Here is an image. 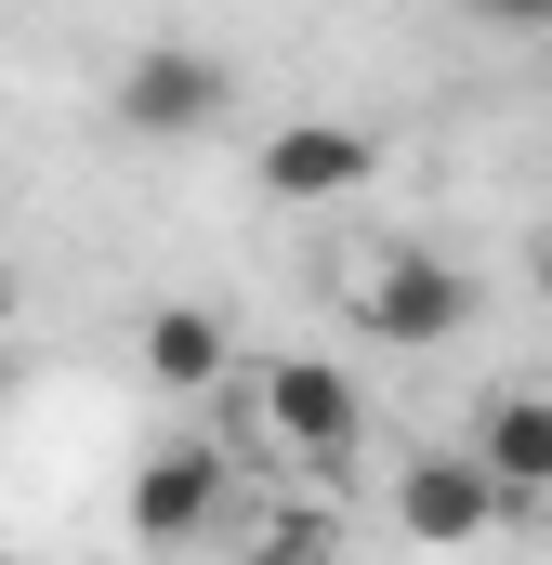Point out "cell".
<instances>
[{"instance_id":"obj_5","label":"cell","mask_w":552,"mask_h":565,"mask_svg":"<svg viewBox=\"0 0 552 565\" xmlns=\"http://www.w3.org/2000/svg\"><path fill=\"white\" fill-rule=\"evenodd\" d=\"M251 408H264V434H276V447H302V460H342L355 422H369L355 369H329V355H276V369H251Z\"/></svg>"},{"instance_id":"obj_10","label":"cell","mask_w":552,"mask_h":565,"mask_svg":"<svg viewBox=\"0 0 552 565\" xmlns=\"http://www.w3.org/2000/svg\"><path fill=\"white\" fill-rule=\"evenodd\" d=\"M527 277H540V302H552V224H540V237H527Z\"/></svg>"},{"instance_id":"obj_9","label":"cell","mask_w":552,"mask_h":565,"mask_svg":"<svg viewBox=\"0 0 552 565\" xmlns=\"http://www.w3.org/2000/svg\"><path fill=\"white\" fill-rule=\"evenodd\" d=\"M251 565H329V513H276V540H251Z\"/></svg>"},{"instance_id":"obj_8","label":"cell","mask_w":552,"mask_h":565,"mask_svg":"<svg viewBox=\"0 0 552 565\" xmlns=\"http://www.w3.org/2000/svg\"><path fill=\"white\" fill-rule=\"evenodd\" d=\"M145 382H158V395H224V382H237L224 316H211V302H158V316H145Z\"/></svg>"},{"instance_id":"obj_2","label":"cell","mask_w":552,"mask_h":565,"mask_svg":"<svg viewBox=\"0 0 552 565\" xmlns=\"http://www.w3.org/2000/svg\"><path fill=\"white\" fill-rule=\"evenodd\" d=\"M369 184H382V132H355V119H276L264 132V198L276 211H342Z\"/></svg>"},{"instance_id":"obj_4","label":"cell","mask_w":552,"mask_h":565,"mask_svg":"<svg viewBox=\"0 0 552 565\" xmlns=\"http://www.w3.org/2000/svg\"><path fill=\"white\" fill-rule=\"evenodd\" d=\"M395 526H408L421 553H460V540L513 526V500H500V473H487L474 447H421L408 473H395Z\"/></svg>"},{"instance_id":"obj_6","label":"cell","mask_w":552,"mask_h":565,"mask_svg":"<svg viewBox=\"0 0 552 565\" xmlns=\"http://www.w3.org/2000/svg\"><path fill=\"white\" fill-rule=\"evenodd\" d=\"M211 526H224V447H211V434L145 447V473H132V540L184 553V540H211Z\"/></svg>"},{"instance_id":"obj_7","label":"cell","mask_w":552,"mask_h":565,"mask_svg":"<svg viewBox=\"0 0 552 565\" xmlns=\"http://www.w3.org/2000/svg\"><path fill=\"white\" fill-rule=\"evenodd\" d=\"M474 460L500 473V500H513V513L552 500V395H540V382H513V395H487V408H474Z\"/></svg>"},{"instance_id":"obj_1","label":"cell","mask_w":552,"mask_h":565,"mask_svg":"<svg viewBox=\"0 0 552 565\" xmlns=\"http://www.w3.org/2000/svg\"><path fill=\"white\" fill-rule=\"evenodd\" d=\"M106 106H119V132H211L224 106H237V79H224V53H198V40H132L119 53V79H106Z\"/></svg>"},{"instance_id":"obj_3","label":"cell","mask_w":552,"mask_h":565,"mask_svg":"<svg viewBox=\"0 0 552 565\" xmlns=\"http://www.w3.org/2000/svg\"><path fill=\"white\" fill-rule=\"evenodd\" d=\"M355 302H369V329H382L395 355H434V342H460V316H474V277H460L447 250H382V264L355 277Z\"/></svg>"},{"instance_id":"obj_11","label":"cell","mask_w":552,"mask_h":565,"mask_svg":"<svg viewBox=\"0 0 552 565\" xmlns=\"http://www.w3.org/2000/svg\"><path fill=\"white\" fill-rule=\"evenodd\" d=\"M0 408H13V355H0Z\"/></svg>"}]
</instances>
